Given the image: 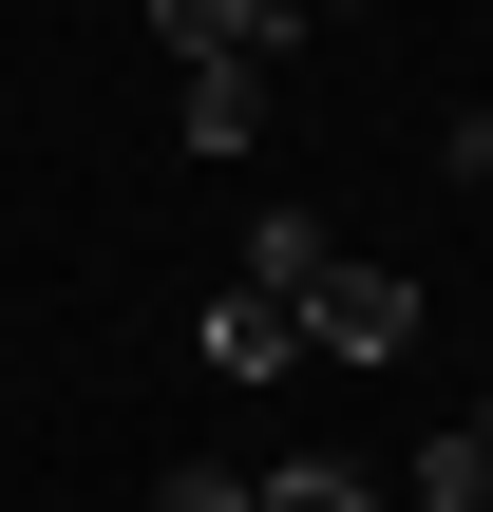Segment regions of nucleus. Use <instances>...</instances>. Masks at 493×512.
I'll list each match as a JSON object with an SVG mask.
<instances>
[{"mask_svg":"<svg viewBox=\"0 0 493 512\" xmlns=\"http://www.w3.org/2000/svg\"><path fill=\"white\" fill-rule=\"evenodd\" d=\"M399 342H418V285H399V266H361V247H342V266H323V285H304V361H399Z\"/></svg>","mask_w":493,"mask_h":512,"instance_id":"nucleus-1","label":"nucleus"},{"mask_svg":"<svg viewBox=\"0 0 493 512\" xmlns=\"http://www.w3.org/2000/svg\"><path fill=\"white\" fill-rule=\"evenodd\" d=\"M475 418H493V399H475Z\"/></svg>","mask_w":493,"mask_h":512,"instance_id":"nucleus-10","label":"nucleus"},{"mask_svg":"<svg viewBox=\"0 0 493 512\" xmlns=\"http://www.w3.org/2000/svg\"><path fill=\"white\" fill-rule=\"evenodd\" d=\"M266 494V475H228V456H171V475H152V512H247Z\"/></svg>","mask_w":493,"mask_h":512,"instance_id":"nucleus-8","label":"nucleus"},{"mask_svg":"<svg viewBox=\"0 0 493 512\" xmlns=\"http://www.w3.org/2000/svg\"><path fill=\"white\" fill-rule=\"evenodd\" d=\"M323 266H342V228H323V209H247V285H266V304H304Z\"/></svg>","mask_w":493,"mask_h":512,"instance_id":"nucleus-4","label":"nucleus"},{"mask_svg":"<svg viewBox=\"0 0 493 512\" xmlns=\"http://www.w3.org/2000/svg\"><path fill=\"white\" fill-rule=\"evenodd\" d=\"M190 342H209V380H285V361H304V304H266V285H228V304H209Z\"/></svg>","mask_w":493,"mask_h":512,"instance_id":"nucleus-3","label":"nucleus"},{"mask_svg":"<svg viewBox=\"0 0 493 512\" xmlns=\"http://www.w3.org/2000/svg\"><path fill=\"white\" fill-rule=\"evenodd\" d=\"M247 512H380V475H361V456H266Z\"/></svg>","mask_w":493,"mask_h":512,"instance_id":"nucleus-6","label":"nucleus"},{"mask_svg":"<svg viewBox=\"0 0 493 512\" xmlns=\"http://www.w3.org/2000/svg\"><path fill=\"white\" fill-rule=\"evenodd\" d=\"M171 133H190V152H247V133H266V76H247V57H209V76L171 95Z\"/></svg>","mask_w":493,"mask_h":512,"instance_id":"nucleus-5","label":"nucleus"},{"mask_svg":"<svg viewBox=\"0 0 493 512\" xmlns=\"http://www.w3.org/2000/svg\"><path fill=\"white\" fill-rule=\"evenodd\" d=\"M456 171H475V190H493V95H475V114H456Z\"/></svg>","mask_w":493,"mask_h":512,"instance_id":"nucleus-9","label":"nucleus"},{"mask_svg":"<svg viewBox=\"0 0 493 512\" xmlns=\"http://www.w3.org/2000/svg\"><path fill=\"white\" fill-rule=\"evenodd\" d=\"M418 512H493V418H456V437H418Z\"/></svg>","mask_w":493,"mask_h":512,"instance_id":"nucleus-7","label":"nucleus"},{"mask_svg":"<svg viewBox=\"0 0 493 512\" xmlns=\"http://www.w3.org/2000/svg\"><path fill=\"white\" fill-rule=\"evenodd\" d=\"M152 38H171L190 76H209V57H247V76H266V57L304 38V0H152Z\"/></svg>","mask_w":493,"mask_h":512,"instance_id":"nucleus-2","label":"nucleus"}]
</instances>
